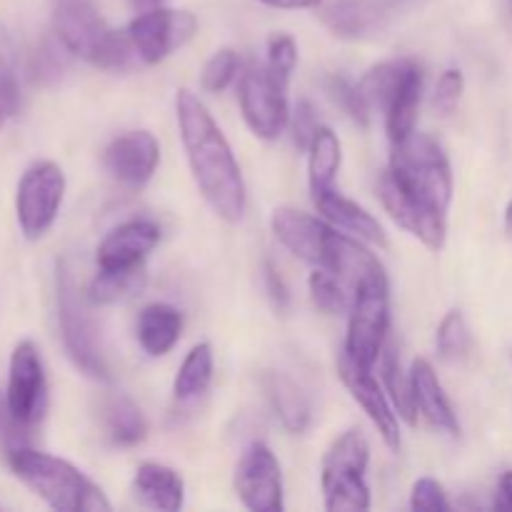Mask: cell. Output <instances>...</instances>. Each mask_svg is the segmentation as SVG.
Wrapping results in <instances>:
<instances>
[{
    "instance_id": "cell-1",
    "label": "cell",
    "mask_w": 512,
    "mask_h": 512,
    "mask_svg": "<svg viewBox=\"0 0 512 512\" xmlns=\"http://www.w3.org/2000/svg\"><path fill=\"white\" fill-rule=\"evenodd\" d=\"M180 138L188 155L190 173L210 208L225 223H238L245 213L248 193L233 148L225 140L223 130L208 113L203 100L190 90H180L175 98Z\"/></svg>"
},
{
    "instance_id": "cell-2",
    "label": "cell",
    "mask_w": 512,
    "mask_h": 512,
    "mask_svg": "<svg viewBox=\"0 0 512 512\" xmlns=\"http://www.w3.org/2000/svg\"><path fill=\"white\" fill-rule=\"evenodd\" d=\"M10 473L33 490L48 508L60 512H108L110 503L103 490L80 473L68 460L23 445L5 453Z\"/></svg>"
},
{
    "instance_id": "cell-3",
    "label": "cell",
    "mask_w": 512,
    "mask_h": 512,
    "mask_svg": "<svg viewBox=\"0 0 512 512\" xmlns=\"http://www.w3.org/2000/svg\"><path fill=\"white\" fill-rule=\"evenodd\" d=\"M53 33L70 55L95 68H125L135 55L128 30L110 28L93 0H55Z\"/></svg>"
},
{
    "instance_id": "cell-4",
    "label": "cell",
    "mask_w": 512,
    "mask_h": 512,
    "mask_svg": "<svg viewBox=\"0 0 512 512\" xmlns=\"http://www.w3.org/2000/svg\"><path fill=\"white\" fill-rule=\"evenodd\" d=\"M388 173L410 195L448 213L453 200V170L435 138L413 130L408 138L393 143Z\"/></svg>"
},
{
    "instance_id": "cell-5",
    "label": "cell",
    "mask_w": 512,
    "mask_h": 512,
    "mask_svg": "<svg viewBox=\"0 0 512 512\" xmlns=\"http://www.w3.org/2000/svg\"><path fill=\"white\" fill-rule=\"evenodd\" d=\"M55 300H58V325L68 358L83 375L108 383L110 370L100 350L98 330L90 320L78 280L65 258L58 260V268H55Z\"/></svg>"
},
{
    "instance_id": "cell-6",
    "label": "cell",
    "mask_w": 512,
    "mask_h": 512,
    "mask_svg": "<svg viewBox=\"0 0 512 512\" xmlns=\"http://www.w3.org/2000/svg\"><path fill=\"white\" fill-rule=\"evenodd\" d=\"M370 463L368 438L358 428L333 440L323 458V498L328 512L370 510V488L365 470Z\"/></svg>"
},
{
    "instance_id": "cell-7",
    "label": "cell",
    "mask_w": 512,
    "mask_h": 512,
    "mask_svg": "<svg viewBox=\"0 0 512 512\" xmlns=\"http://www.w3.org/2000/svg\"><path fill=\"white\" fill-rule=\"evenodd\" d=\"M65 173L53 160H38L18 180L15 190V215L20 233L28 240H40L58 220L65 198Z\"/></svg>"
},
{
    "instance_id": "cell-8",
    "label": "cell",
    "mask_w": 512,
    "mask_h": 512,
    "mask_svg": "<svg viewBox=\"0 0 512 512\" xmlns=\"http://www.w3.org/2000/svg\"><path fill=\"white\" fill-rule=\"evenodd\" d=\"M238 100L248 128L258 138L275 140L290 123L288 85L280 83L268 65L250 63L240 73Z\"/></svg>"
},
{
    "instance_id": "cell-9",
    "label": "cell",
    "mask_w": 512,
    "mask_h": 512,
    "mask_svg": "<svg viewBox=\"0 0 512 512\" xmlns=\"http://www.w3.org/2000/svg\"><path fill=\"white\" fill-rule=\"evenodd\" d=\"M348 315V338L343 350L355 363L373 370L390 333V285L360 288Z\"/></svg>"
},
{
    "instance_id": "cell-10",
    "label": "cell",
    "mask_w": 512,
    "mask_h": 512,
    "mask_svg": "<svg viewBox=\"0 0 512 512\" xmlns=\"http://www.w3.org/2000/svg\"><path fill=\"white\" fill-rule=\"evenodd\" d=\"M125 30H128L135 55L145 65H158L175 50L183 48L188 40H193V35L198 33V20L188 10L160 5V8L145 10L138 18L130 20Z\"/></svg>"
},
{
    "instance_id": "cell-11",
    "label": "cell",
    "mask_w": 512,
    "mask_h": 512,
    "mask_svg": "<svg viewBox=\"0 0 512 512\" xmlns=\"http://www.w3.org/2000/svg\"><path fill=\"white\" fill-rule=\"evenodd\" d=\"M5 405L28 428H35L48 410V380L43 358L33 340H20L10 353Z\"/></svg>"
},
{
    "instance_id": "cell-12",
    "label": "cell",
    "mask_w": 512,
    "mask_h": 512,
    "mask_svg": "<svg viewBox=\"0 0 512 512\" xmlns=\"http://www.w3.org/2000/svg\"><path fill=\"white\" fill-rule=\"evenodd\" d=\"M235 493L253 512H280L285 508L280 463L265 443H253L238 460Z\"/></svg>"
},
{
    "instance_id": "cell-13",
    "label": "cell",
    "mask_w": 512,
    "mask_h": 512,
    "mask_svg": "<svg viewBox=\"0 0 512 512\" xmlns=\"http://www.w3.org/2000/svg\"><path fill=\"white\" fill-rule=\"evenodd\" d=\"M378 195L383 208L388 210V215L400 225V228L408 230L410 235H415L425 248H443L445 233H448L443 210L433 208V205L423 203V200H418L415 195H410L408 190H403L395 183V178L390 173L380 175Z\"/></svg>"
},
{
    "instance_id": "cell-14",
    "label": "cell",
    "mask_w": 512,
    "mask_h": 512,
    "mask_svg": "<svg viewBox=\"0 0 512 512\" xmlns=\"http://www.w3.org/2000/svg\"><path fill=\"white\" fill-rule=\"evenodd\" d=\"M160 165V145L148 130H133L110 140L103 150V168L118 185L140 190Z\"/></svg>"
},
{
    "instance_id": "cell-15",
    "label": "cell",
    "mask_w": 512,
    "mask_h": 512,
    "mask_svg": "<svg viewBox=\"0 0 512 512\" xmlns=\"http://www.w3.org/2000/svg\"><path fill=\"white\" fill-rule=\"evenodd\" d=\"M338 375L343 380V385L348 388V393L353 395L355 403L363 408V413L368 415L370 423L378 428L380 438L388 445L390 450L400 448V425H398V413L390 405L388 395L380 388L378 380L370 375V368H363L360 363H355L348 353L338 355Z\"/></svg>"
},
{
    "instance_id": "cell-16",
    "label": "cell",
    "mask_w": 512,
    "mask_h": 512,
    "mask_svg": "<svg viewBox=\"0 0 512 512\" xmlns=\"http://www.w3.org/2000/svg\"><path fill=\"white\" fill-rule=\"evenodd\" d=\"M320 268L330 270L333 275H338L353 295L360 288H368V285H385L388 283V275H385L383 263L370 253L363 245V240L353 238V235H345L340 230H330L328 243H325V258Z\"/></svg>"
},
{
    "instance_id": "cell-17",
    "label": "cell",
    "mask_w": 512,
    "mask_h": 512,
    "mask_svg": "<svg viewBox=\"0 0 512 512\" xmlns=\"http://www.w3.org/2000/svg\"><path fill=\"white\" fill-rule=\"evenodd\" d=\"M273 233L295 258L305 260V263L323 265L325 258V243L333 230V225L325 223L323 218L303 213L295 208H278L270 218Z\"/></svg>"
},
{
    "instance_id": "cell-18",
    "label": "cell",
    "mask_w": 512,
    "mask_h": 512,
    "mask_svg": "<svg viewBox=\"0 0 512 512\" xmlns=\"http://www.w3.org/2000/svg\"><path fill=\"white\" fill-rule=\"evenodd\" d=\"M160 243V228L150 220H130V223L118 225L110 230L98 245V268L113 270V268H135L143 265L145 258L155 250Z\"/></svg>"
},
{
    "instance_id": "cell-19",
    "label": "cell",
    "mask_w": 512,
    "mask_h": 512,
    "mask_svg": "<svg viewBox=\"0 0 512 512\" xmlns=\"http://www.w3.org/2000/svg\"><path fill=\"white\" fill-rule=\"evenodd\" d=\"M313 203L318 208L320 218L325 223L333 225L335 230L345 235H353V238L363 240V243L378 245V248H388V238H385V230L363 205H358L355 200L340 195L335 188L318 190L313 193Z\"/></svg>"
},
{
    "instance_id": "cell-20",
    "label": "cell",
    "mask_w": 512,
    "mask_h": 512,
    "mask_svg": "<svg viewBox=\"0 0 512 512\" xmlns=\"http://www.w3.org/2000/svg\"><path fill=\"white\" fill-rule=\"evenodd\" d=\"M410 383H413L415 393V405H418V413L428 420L433 428L443 430L448 435H460V423L458 415H455L450 398L445 395L443 383H440L438 373H435L433 365L425 358H418L410 368Z\"/></svg>"
},
{
    "instance_id": "cell-21",
    "label": "cell",
    "mask_w": 512,
    "mask_h": 512,
    "mask_svg": "<svg viewBox=\"0 0 512 512\" xmlns=\"http://www.w3.org/2000/svg\"><path fill=\"white\" fill-rule=\"evenodd\" d=\"M133 495L140 505L163 512H178L185 503V483L178 470L163 463H140L133 475Z\"/></svg>"
},
{
    "instance_id": "cell-22",
    "label": "cell",
    "mask_w": 512,
    "mask_h": 512,
    "mask_svg": "<svg viewBox=\"0 0 512 512\" xmlns=\"http://www.w3.org/2000/svg\"><path fill=\"white\" fill-rule=\"evenodd\" d=\"M138 343L150 358H163L178 345L183 333V313L168 303H150L138 315Z\"/></svg>"
},
{
    "instance_id": "cell-23",
    "label": "cell",
    "mask_w": 512,
    "mask_h": 512,
    "mask_svg": "<svg viewBox=\"0 0 512 512\" xmlns=\"http://www.w3.org/2000/svg\"><path fill=\"white\" fill-rule=\"evenodd\" d=\"M100 420L108 438L120 448H133L148 438V420L143 410L123 393L108 395L100 403Z\"/></svg>"
},
{
    "instance_id": "cell-24",
    "label": "cell",
    "mask_w": 512,
    "mask_h": 512,
    "mask_svg": "<svg viewBox=\"0 0 512 512\" xmlns=\"http://www.w3.org/2000/svg\"><path fill=\"white\" fill-rule=\"evenodd\" d=\"M265 395H268L270 405H273L275 415L280 418L283 428L288 433H305L310 425V403L303 395V390L293 383L290 378L280 373H268L263 378Z\"/></svg>"
},
{
    "instance_id": "cell-25",
    "label": "cell",
    "mask_w": 512,
    "mask_h": 512,
    "mask_svg": "<svg viewBox=\"0 0 512 512\" xmlns=\"http://www.w3.org/2000/svg\"><path fill=\"white\" fill-rule=\"evenodd\" d=\"M340 163H343V148H340L338 135L330 128H325V125H320L318 133L313 135V140L308 145L310 193L333 188Z\"/></svg>"
},
{
    "instance_id": "cell-26",
    "label": "cell",
    "mask_w": 512,
    "mask_h": 512,
    "mask_svg": "<svg viewBox=\"0 0 512 512\" xmlns=\"http://www.w3.org/2000/svg\"><path fill=\"white\" fill-rule=\"evenodd\" d=\"M420 95H423V70L418 68L408 75L403 88L398 90L390 105L385 108V130H388L390 143H400L408 138L415 130V120H418Z\"/></svg>"
},
{
    "instance_id": "cell-27",
    "label": "cell",
    "mask_w": 512,
    "mask_h": 512,
    "mask_svg": "<svg viewBox=\"0 0 512 512\" xmlns=\"http://www.w3.org/2000/svg\"><path fill=\"white\" fill-rule=\"evenodd\" d=\"M145 283H148V273H145L143 265L113 270L100 268V273L95 275L88 288V300L95 305L125 303V300L135 298L145 288Z\"/></svg>"
},
{
    "instance_id": "cell-28",
    "label": "cell",
    "mask_w": 512,
    "mask_h": 512,
    "mask_svg": "<svg viewBox=\"0 0 512 512\" xmlns=\"http://www.w3.org/2000/svg\"><path fill=\"white\" fill-rule=\"evenodd\" d=\"M418 68V63L408 58L400 60H388V63L375 65L373 70L365 73V78L360 80V90L368 98L370 108H380L385 113V108L390 105V100L398 95V90L403 88V83L408 80V75Z\"/></svg>"
},
{
    "instance_id": "cell-29",
    "label": "cell",
    "mask_w": 512,
    "mask_h": 512,
    "mask_svg": "<svg viewBox=\"0 0 512 512\" xmlns=\"http://www.w3.org/2000/svg\"><path fill=\"white\" fill-rule=\"evenodd\" d=\"M215 358L213 348L208 343H198L188 355H185L183 365H180L178 375L173 383V395L180 403L200 398L208 390L210 380H213Z\"/></svg>"
},
{
    "instance_id": "cell-30",
    "label": "cell",
    "mask_w": 512,
    "mask_h": 512,
    "mask_svg": "<svg viewBox=\"0 0 512 512\" xmlns=\"http://www.w3.org/2000/svg\"><path fill=\"white\" fill-rule=\"evenodd\" d=\"M380 370H383V383L390 395L395 413L405 420L408 425L418 423V405H415L413 383H410V373H405L400 365V355L393 345H385L383 355H380Z\"/></svg>"
},
{
    "instance_id": "cell-31",
    "label": "cell",
    "mask_w": 512,
    "mask_h": 512,
    "mask_svg": "<svg viewBox=\"0 0 512 512\" xmlns=\"http://www.w3.org/2000/svg\"><path fill=\"white\" fill-rule=\"evenodd\" d=\"M325 23L338 35H365L378 25V10L365 0H338L325 10Z\"/></svg>"
},
{
    "instance_id": "cell-32",
    "label": "cell",
    "mask_w": 512,
    "mask_h": 512,
    "mask_svg": "<svg viewBox=\"0 0 512 512\" xmlns=\"http://www.w3.org/2000/svg\"><path fill=\"white\" fill-rule=\"evenodd\" d=\"M310 298H313V305L325 315H340L350 313V305H353V290L333 275L330 270L318 268L308 280Z\"/></svg>"
},
{
    "instance_id": "cell-33",
    "label": "cell",
    "mask_w": 512,
    "mask_h": 512,
    "mask_svg": "<svg viewBox=\"0 0 512 512\" xmlns=\"http://www.w3.org/2000/svg\"><path fill=\"white\" fill-rule=\"evenodd\" d=\"M435 343H438V355L443 360H448V363L468 358V353L473 350V335H470V328L460 310H450L445 315L438 328Z\"/></svg>"
},
{
    "instance_id": "cell-34",
    "label": "cell",
    "mask_w": 512,
    "mask_h": 512,
    "mask_svg": "<svg viewBox=\"0 0 512 512\" xmlns=\"http://www.w3.org/2000/svg\"><path fill=\"white\" fill-rule=\"evenodd\" d=\"M325 90H328V95L333 98V103L338 105V108L343 110V113L348 115L355 125H360V128H368L370 125V103H368V98L363 95V90H360V85L350 83L345 75H330V78L325 80Z\"/></svg>"
},
{
    "instance_id": "cell-35",
    "label": "cell",
    "mask_w": 512,
    "mask_h": 512,
    "mask_svg": "<svg viewBox=\"0 0 512 512\" xmlns=\"http://www.w3.org/2000/svg\"><path fill=\"white\" fill-rule=\"evenodd\" d=\"M240 73V58L235 50L223 48L203 65V73H200V85H203L208 93H223Z\"/></svg>"
},
{
    "instance_id": "cell-36",
    "label": "cell",
    "mask_w": 512,
    "mask_h": 512,
    "mask_svg": "<svg viewBox=\"0 0 512 512\" xmlns=\"http://www.w3.org/2000/svg\"><path fill=\"white\" fill-rule=\"evenodd\" d=\"M268 70L280 80L290 85L295 68H298V45L290 35H273L268 43Z\"/></svg>"
},
{
    "instance_id": "cell-37",
    "label": "cell",
    "mask_w": 512,
    "mask_h": 512,
    "mask_svg": "<svg viewBox=\"0 0 512 512\" xmlns=\"http://www.w3.org/2000/svg\"><path fill=\"white\" fill-rule=\"evenodd\" d=\"M68 50L60 43L58 38H48L40 43V48L35 50V65L33 73L40 83H53L55 78H60V73L65 70V63H68Z\"/></svg>"
},
{
    "instance_id": "cell-38",
    "label": "cell",
    "mask_w": 512,
    "mask_h": 512,
    "mask_svg": "<svg viewBox=\"0 0 512 512\" xmlns=\"http://www.w3.org/2000/svg\"><path fill=\"white\" fill-rule=\"evenodd\" d=\"M20 108V83L10 55L0 48V128Z\"/></svg>"
},
{
    "instance_id": "cell-39",
    "label": "cell",
    "mask_w": 512,
    "mask_h": 512,
    "mask_svg": "<svg viewBox=\"0 0 512 512\" xmlns=\"http://www.w3.org/2000/svg\"><path fill=\"white\" fill-rule=\"evenodd\" d=\"M410 508L420 512H438V510H450L448 493H445L443 485L433 478H420L413 485V493H410Z\"/></svg>"
},
{
    "instance_id": "cell-40",
    "label": "cell",
    "mask_w": 512,
    "mask_h": 512,
    "mask_svg": "<svg viewBox=\"0 0 512 512\" xmlns=\"http://www.w3.org/2000/svg\"><path fill=\"white\" fill-rule=\"evenodd\" d=\"M463 90H465V78L460 70L450 68L440 75L438 85H435V93H433V105L440 110V113H453L455 105L460 103L463 98Z\"/></svg>"
},
{
    "instance_id": "cell-41",
    "label": "cell",
    "mask_w": 512,
    "mask_h": 512,
    "mask_svg": "<svg viewBox=\"0 0 512 512\" xmlns=\"http://www.w3.org/2000/svg\"><path fill=\"white\" fill-rule=\"evenodd\" d=\"M290 128H293L295 145L308 150L310 140H313V135L318 133V128H320L318 113H315L313 103H308V100H300L298 108H295V113H293V118H290Z\"/></svg>"
},
{
    "instance_id": "cell-42",
    "label": "cell",
    "mask_w": 512,
    "mask_h": 512,
    "mask_svg": "<svg viewBox=\"0 0 512 512\" xmlns=\"http://www.w3.org/2000/svg\"><path fill=\"white\" fill-rule=\"evenodd\" d=\"M265 285H268L270 300H273L275 308L288 310V305H290L288 285H285L283 275H280V270L275 268L273 260H265Z\"/></svg>"
},
{
    "instance_id": "cell-43",
    "label": "cell",
    "mask_w": 512,
    "mask_h": 512,
    "mask_svg": "<svg viewBox=\"0 0 512 512\" xmlns=\"http://www.w3.org/2000/svg\"><path fill=\"white\" fill-rule=\"evenodd\" d=\"M495 510H512V470L500 475L498 493H495Z\"/></svg>"
},
{
    "instance_id": "cell-44",
    "label": "cell",
    "mask_w": 512,
    "mask_h": 512,
    "mask_svg": "<svg viewBox=\"0 0 512 512\" xmlns=\"http://www.w3.org/2000/svg\"><path fill=\"white\" fill-rule=\"evenodd\" d=\"M258 3L268 5V8H278V10H305V8H318L323 0H258Z\"/></svg>"
},
{
    "instance_id": "cell-45",
    "label": "cell",
    "mask_w": 512,
    "mask_h": 512,
    "mask_svg": "<svg viewBox=\"0 0 512 512\" xmlns=\"http://www.w3.org/2000/svg\"><path fill=\"white\" fill-rule=\"evenodd\" d=\"M165 0H130V5H133L138 13H145V10H153V8H160Z\"/></svg>"
},
{
    "instance_id": "cell-46",
    "label": "cell",
    "mask_w": 512,
    "mask_h": 512,
    "mask_svg": "<svg viewBox=\"0 0 512 512\" xmlns=\"http://www.w3.org/2000/svg\"><path fill=\"white\" fill-rule=\"evenodd\" d=\"M505 233L512 238V203L508 205V210H505Z\"/></svg>"
},
{
    "instance_id": "cell-47",
    "label": "cell",
    "mask_w": 512,
    "mask_h": 512,
    "mask_svg": "<svg viewBox=\"0 0 512 512\" xmlns=\"http://www.w3.org/2000/svg\"><path fill=\"white\" fill-rule=\"evenodd\" d=\"M0 510H3V505H0Z\"/></svg>"
},
{
    "instance_id": "cell-48",
    "label": "cell",
    "mask_w": 512,
    "mask_h": 512,
    "mask_svg": "<svg viewBox=\"0 0 512 512\" xmlns=\"http://www.w3.org/2000/svg\"><path fill=\"white\" fill-rule=\"evenodd\" d=\"M510 5H512V0H510Z\"/></svg>"
}]
</instances>
